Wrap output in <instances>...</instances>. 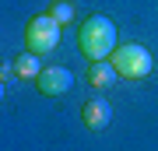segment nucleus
<instances>
[{"mask_svg":"<svg viewBox=\"0 0 158 151\" xmlns=\"http://www.w3.org/2000/svg\"><path fill=\"white\" fill-rule=\"evenodd\" d=\"M25 46L35 56H46V53H53L60 46V25L49 18V11L28 18V25H25Z\"/></svg>","mask_w":158,"mask_h":151,"instance_id":"7ed1b4c3","label":"nucleus"},{"mask_svg":"<svg viewBox=\"0 0 158 151\" xmlns=\"http://www.w3.org/2000/svg\"><path fill=\"white\" fill-rule=\"evenodd\" d=\"M81 120H85L88 130H106L109 123H113V106L95 95V99H88L85 106H81Z\"/></svg>","mask_w":158,"mask_h":151,"instance_id":"39448f33","label":"nucleus"},{"mask_svg":"<svg viewBox=\"0 0 158 151\" xmlns=\"http://www.w3.org/2000/svg\"><path fill=\"white\" fill-rule=\"evenodd\" d=\"M70 84H74V74H70L67 67H42L39 78H35V88H39V95H46V99L67 95Z\"/></svg>","mask_w":158,"mask_h":151,"instance_id":"20e7f679","label":"nucleus"},{"mask_svg":"<svg viewBox=\"0 0 158 151\" xmlns=\"http://www.w3.org/2000/svg\"><path fill=\"white\" fill-rule=\"evenodd\" d=\"M77 46H81V53L88 56V63L91 60H106V56L116 49V25H113V18H106V14L85 18V25L77 28Z\"/></svg>","mask_w":158,"mask_h":151,"instance_id":"f257e3e1","label":"nucleus"},{"mask_svg":"<svg viewBox=\"0 0 158 151\" xmlns=\"http://www.w3.org/2000/svg\"><path fill=\"white\" fill-rule=\"evenodd\" d=\"M49 18H53L60 28H63V25H70V21H74V4H67V0H56V4L49 7Z\"/></svg>","mask_w":158,"mask_h":151,"instance_id":"6e6552de","label":"nucleus"},{"mask_svg":"<svg viewBox=\"0 0 158 151\" xmlns=\"http://www.w3.org/2000/svg\"><path fill=\"white\" fill-rule=\"evenodd\" d=\"M109 60H113V67L119 78H127V81H141L151 74L155 67V60H151V49L141 42H123V46H116L113 53H109Z\"/></svg>","mask_w":158,"mask_h":151,"instance_id":"f03ea898","label":"nucleus"},{"mask_svg":"<svg viewBox=\"0 0 158 151\" xmlns=\"http://www.w3.org/2000/svg\"><path fill=\"white\" fill-rule=\"evenodd\" d=\"M0 102H4V81H0Z\"/></svg>","mask_w":158,"mask_h":151,"instance_id":"1a4fd4ad","label":"nucleus"},{"mask_svg":"<svg viewBox=\"0 0 158 151\" xmlns=\"http://www.w3.org/2000/svg\"><path fill=\"white\" fill-rule=\"evenodd\" d=\"M116 78H119V74H116V67H113L109 56H106V60H91V63H88V84H91V88L106 91V88L116 84Z\"/></svg>","mask_w":158,"mask_h":151,"instance_id":"423d86ee","label":"nucleus"},{"mask_svg":"<svg viewBox=\"0 0 158 151\" xmlns=\"http://www.w3.org/2000/svg\"><path fill=\"white\" fill-rule=\"evenodd\" d=\"M11 67H14V74H18V78L35 81V78H39V70H42V63H39V56H35V53H21V56L11 63Z\"/></svg>","mask_w":158,"mask_h":151,"instance_id":"0eeeda50","label":"nucleus"}]
</instances>
